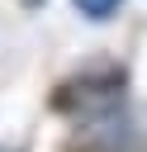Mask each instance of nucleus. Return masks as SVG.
<instances>
[{
    "instance_id": "f257e3e1",
    "label": "nucleus",
    "mask_w": 147,
    "mask_h": 152,
    "mask_svg": "<svg viewBox=\"0 0 147 152\" xmlns=\"http://www.w3.org/2000/svg\"><path fill=\"white\" fill-rule=\"evenodd\" d=\"M66 152H142V142L128 124H95L81 138H71Z\"/></svg>"
},
{
    "instance_id": "f03ea898",
    "label": "nucleus",
    "mask_w": 147,
    "mask_h": 152,
    "mask_svg": "<svg viewBox=\"0 0 147 152\" xmlns=\"http://www.w3.org/2000/svg\"><path fill=\"white\" fill-rule=\"evenodd\" d=\"M76 10L90 14V19H109V14L119 10V0H76Z\"/></svg>"
}]
</instances>
